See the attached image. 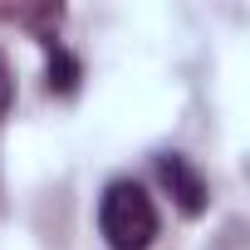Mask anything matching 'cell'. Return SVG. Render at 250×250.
<instances>
[{"instance_id":"cell-3","label":"cell","mask_w":250,"mask_h":250,"mask_svg":"<svg viewBox=\"0 0 250 250\" xmlns=\"http://www.w3.org/2000/svg\"><path fill=\"white\" fill-rule=\"evenodd\" d=\"M10 103H15V69H10V59H5V49H0V123H5V113H10Z\"/></svg>"},{"instance_id":"cell-1","label":"cell","mask_w":250,"mask_h":250,"mask_svg":"<svg viewBox=\"0 0 250 250\" xmlns=\"http://www.w3.org/2000/svg\"><path fill=\"white\" fill-rule=\"evenodd\" d=\"M162 230L157 201L143 182L133 177H113L98 196V235L108 250H152Z\"/></svg>"},{"instance_id":"cell-2","label":"cell","mask_w":250,"mask_h":250,"mask_svg":"<svg viewBox=\"0 0 250 250\" xmlns=\"http://www.w3.org/2000/svg\"><path fill=\"white\" fill-rule=\"evenodd\" d=\"M157 172H162V182L172 187V196L182 201L187 216H196V211L206 206V182H201V172H196L182 152H162V157H157Z\"/></svg>"}]
</instances>
